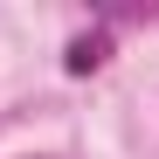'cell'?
<instances>
[{
  "instance_id": "1",
  "label": "cell",
  "mask_w": 159,
  "mask_h": 159,
  "mask_svg": "<svg viewBox=\"0 0 159 159\" xmlns=\"http://www.w3.org/2000/svg\"><path fill=\"white\" fill-rule=\"evenodd\" d=\"M104 62H111V21H97V28L69 35V48H62V69H69V76H97Z\"/></svg>"
}]
</instances>
